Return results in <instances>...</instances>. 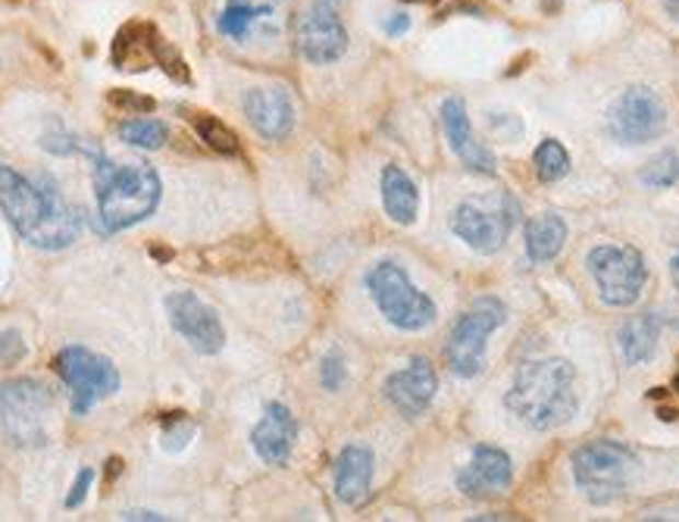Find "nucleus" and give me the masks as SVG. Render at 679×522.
Wrapping results in <instances>:
<instances>
[{"label": "nucleus", "instance_id": "1", "mask_svg": "<svg viewBox=\"0 0 679 522\" xmlns=\"http://www.w3.org/2000/svg\"><path fill=\"white\" fill-rule=\"evenodd\" d=\"M0 210L10 225L38 251H66L82 239L85 217L69 207L50 175H20L0 163Z\"/></svg>", "mask_w": 679, "mask_h": 522}, {"label": "nucleus", "instance_id": "2", "mask_svg": "<svg viewBox=\"0 0 679 522\" xmlns=\"http://www.w3.org/2000/svg\"><path fill=\"white\" fill-rule=\"evenodd\" d=\"M576 367L561 357L545 360H526L517 367L514 385L504 397L507 410L523 426L536 432H551L557 426H567L576 416Z\"/></svg>", "mask_w": 679, "mask_h": 522}, {"label": "nucleus", "instance_id": "3", "mask_svg": "<svg viewBox=\"0 0 679 522\" xmlns=\"http://www.w3.org/2000/svg\"><path fill=\"white\" fill-rule=\"evenodd\" d=\"M94 197L97 219L107 235L126 232L157 213L163 185L160 175L148 163H116L110 156L94 160Z\"/></svg>", "mask_w": 679, "mask_h": 522}, {"label": "nucleus", "instance_id": "4", "mask_svg": "<svg viewBox=\"0 0 679 522\" xmlns=\"http://www.w3.org/2000/svg\"><path fill=\"white\" fill-rule=\"evenodd\" d=\"M569 466H573V479L579 485V491L595 507H605L626 495L635 469V454L620 441L595 438L573 451Z\"/></svg>", "mask_w": 679, "mask_h": 522}, {"label": "nucleus", "instance_id": "5", "mask_svg": "<svg viewBox=\"0 0 679 522\" xmlns=\"http://www.w3.org/2000/svg\"><path fill=\"white\" fill-rule=\"evenodd\" d=\"M54 410V394L38 379H7L0 382V436L7 444L35 451L44 448L47 416Z\"/></svg>", "mask_w": 679, "mask_h": 522}, {"label": "nucleus", "instance_id": "6", "mask_svg": "<svg viewBox=\"0 0 679 522\" xmlns=\"http://www.w3.org/2000/svg\"><path fill=\"white\" fill-rule=\"evenodd\" d=\"M367 291L372 304L379 306V313L401 332H423L436 323V301L423 294L404 272V266H398L394 260L372 266L367 272Z\"/></svg>", "mask_w": 679, "mask_h": 522}, {"label": "nucleus", "instance_id": "7", "mask_svg": "<svg viewBox=\"0 0 679 522\" xmlns=\"http://www.w3.org/2000/svg\"><path fill=\"white\" fill-rule=\"evenodd\" d=\"M507 323V306L495 294H482L473 304L463 310L451 335L445 345V360L448 370L460 379H476L485 370V345L492 338V332Z\"/></svg>", "mask_w": 679, "mask_h": 522}, {"label": "nucleus", "instance_id": "8", "mask_svg": "<svg viewBox=\"0 0 679 522\" xmlns=\"http://www.w3.org/2000/svg\"><path fill=\"white\" fill-rule=\"evenodd\" d=\"M54 372L64 379L72 401V414L85 416L94 404L107 401L119 392V372L110 363L107 357L82 348V345H69L54 357Z\"/></svg>", "mask_w": 679, "mask_h": 522}, {"label": "nucleus", "instance_id": "9", "mask_svg": "<svg viewBox=\"0 0 679 522\" xmlns=\"http://www.w3.org/2000/svg\"><path fill=\"white\" fill-rule=\"evenodd\" d=\"M586 266L608 306H633L648 282L645 257L630 244H598L589 251Z\"/></svg>", "mask_w": 679, "mask_h": 522}, {"label": "nucleus", "instance_id": "10", "mask_svg": "<svg viewBox=\"0 0 679 522\" xmlns=\"http://www.w3.org/2000/svg\"><path fill=\"white\" fill-rule=\"evenodd\" d=\"M214 28L239 47L276 44L285 28V0H219Z\"/></svg>", "mask_w": 679, "mask_h": 522}, {"label": "nucleus", "instance_id": "11", "mask_svg": "<svg viewBox=\"0 0 679 522\" xmlns=\"http://www.w3.org/2000/svg\"><path fill=\"white\" fill-rule=\"evenodd\" d=\"M113 66L126 72H141L148 66H160L175 82H192L188 63L173 44L166 42L151 22H129L126 28L116 32L113 42Z\"/></svg>", "mask_w": 679, "mask_h": 522}, {"label": "nucleus", "instance_id": "12", "mask_svg": "<svg viewBox=\"0 0 679 522\" xmlns=\"http://www.w3.org/2000/svg\"><path fill=\"white\" fill-rule=\"evenodd\" d=\"M295 47L307 63L329 66L345 57L348 28L338 0H310L295 22Z\"/></svg>", "mask_w": 679, "mask_h": 522}, {"label": "nucleus", "instance_id": "13", "mask_svg": "<svg viewBox=\"0 0 679 522\" xmlns=\"http://www.w3.org/2000/svg\"><path fill=\"white\" fill-rule=\"evenodd\" d=\"M517 217H520V207H517V200L510 195L502 197L498 210H485V207L473 204V200H463L451 213V232L470 251L492 257V254H498L507 244L514 225H517Z\"/></svg>", "mask_w": 679, "mask_h": 522}, {"label": "nucleus", "instance_id": "14", "mask_svg": "<svg viewBox=\"0 0 679 522\" xmlns=\"http://www.w3.org/2000/svg\"><path fill=\"white\" fill-rule=\"evenodd\" d=\"M667 129V109L652 88H626L608 113V131L620 144H648Z\"/></svg>", "mask_w": 679, "mask_h": 522}, {"label": "nucleus", "instance_id": "15", "mask_svg": "<svg viewBox=\"0 0 679 522\" xmlns=\"http://www.w3.org/2000/svg\"><path fill=\"white\" fill-rule=\"evenodd\" d=\"M166 313L173 328L197 350L214 357L226 345V328L219 323L217 310L204 304L195 291H170L166 294Z\"/></svg>", "mask_w": 679, "mask_h": 522}, {"label": "nucleus", "instance_id": "16", "mask_svg": "<svg viewBox=\"0 0 679 522\" xmlns=\"http://www.w3.org/2000/svg\"><path fill=\"white\" fill-rule=\"evenodd\" d=\"M382 392H385V401L398 414L416 419V416L429 410V404H433V397L438 392V375L426 357H411L407 367H401L385 379Z\"/></svg>", "mask_w": 679, "mask_h": 522}, {"label": "nucleus", "instance_id": "17", "mask_svg": "<svg viewBox=\"0 0 679 522\" xmlns=\"http://www.w3.org/2000/svg\"><path fill=\"white\" fill-rule=\"evenodd\" d=\"M514 482V463L502 448L480 444L473 448V457L458 473V488L470 501H488L498 498Z\"/></svg>", "mask_w": 679, "mask_h": 522}, {"label": "nucleus", "instance_id": "18", "mask_svg": "<svg viewBox=\"0 0 679 522\" xmlns=\"http://www.w3.org/2000/svg\"><path fill=\"white\" fill-rule=\"evenodd\" d=\"M441 129L445 138L451 144V151L458 153V160L476 175H495L498 173V160L495 153L488 151L485 144L476 141L473 126H470V116H467V104L463 97H448L441 104Z\"/></svg>", "mask_w": 679, "mask_h": 522}, {"label": "nucleus", "instance_id": "19", "mask_svg": "<svg viewBox=\"0 0 679 522\" xmlns=\"http://www.w3.org/2000/svg\"><path fill=\"white\" fill-rule=\"evenodd\" d=\"M241 107L248 123L266 141H285L295 129V101L285 88H251Z\"/></svg>", "mask_w": 679, "mask_h": 522}, {"label": "nucleus", "instance_id": "20", "mask_svg": "<svg viewBox=\"0 0 679 522\" xmlns=\"http://www.w3.org/2000/svg\"><path fill=\"white\" fill-rule=\"evenodd\" d=\"M295 441H298V419L291 416V410L279 401L266 404L261 422L251 432V448L257 451V457L266 466H285L295 451Z\"/></svg>", "mask_w": 679, "mask_h": 522}, {"label": "nucleus", "instance_id": "21", "mask_svg": "<svg viewBox=\"0 0 679 522\" xmlns=\"http://www.w3.org/2000/svg\"><path fill=\"white\" fill-rule=\"evenodd\" d=\"M372 466L376 457L367 444H348L335 457V498L348 507H364L370 501Z\"/></svg>", "mask_w": 679, "mask_h": 522}, {"label": "nucleus", "instance_id": "22", "mask_svg": "<svg viewBox=\"0 0 679 522\" xmlns=\"http://www.w3.org/2000/svg\"><path fill=\"white\" fill-rule=\"evenodd\" d=\"M379 188H382V204H385L389 219L398 222V225H414L416 213H419V192H416L414 178L404 173L401 166L389 163L382 170Z\"/></svg>", "mask_w": 679, "mask_h": 522}, {"label": "nucleus", "instance_id": "23", "mask_svg": "<svg viewBox=\"0 0 679 522\" xmlns=\"http://www.w3.org/2000/svg\"><path fill=\"white\" fill-rule=\"evenodd\" d=\"M567 241V222L557 213H542V217L526 222V257L532 263H551Z\"/></svg>", "mask_w": 679, "mask_h": 522}, {"label": "nucleus", "instance_id": "24", "mask_svg": "<svg viewBox=\"0 0 679 522\" xmlns=\"http://www.w3.org/2000/svg\"><path fill=\"white\" fill-rule=\"evenodd\" d=\"M657 335H660V320L657 313H642L626 320L620 328V350H623V360L630 367H642L655 357L657 350Z\"/></svg>", "mask_w": 679, "mask_h": 522}, {"label": "nucleus", "instance_id": "25", "mask_svg": "<svg viewBox=\"0 0 679 522\" xmlns=\"http://www.w3.org/2000/svg\"><path fill=\"white\" fill-rule=\"evenodd\" d=\"M119 138L141 151H160L170 141V126L160 119H151V116H138V119H129L119 126Z\"/></svg>", "mask_w": 679, "mask_h": 522}, {"label": "nucleus", "instance_id": "26", "mask_svg": "<svg viewBox=\"0 0 679 522\" xmlns=\"http://www.w3.org/2000/svg\"><path fill=\"white\" fill-rule=\"evenodd\" d=\"M192 123H195V131L200 135V141H204L210 151L222 153V156H235V153L241 151L239 135L229 129L222 119H217V116H210V113H195Z\"/></svg>", "mask_w": 679, "mask_h": 522}, {"label": "nucleus", "instance_id": "27", "mask_svg": "<svg viewBox=\"0 0 679 522\" xmlns=\"http://www.w3.org/2000/svg\"><path fill=\"white\" fill-rule=\"evenodd\" d=\"M532 163H536V175H539L542 182H561V178L569 173L567 148H564L561 141H554V138H545V141L536 148Z\"/></svg>", "mask_w": 679, "mask_h": 522}, {"label": "nucleus", "instance_id": "28", "mask_svg": "<svg viewBox=\"0 0 679 522\" xmlns=\"http://www.w3.org/2000/svg\"><path fill=\"white\" fill-rule=\"evenodd\" d=\"M638 178L648 185V188H670L679 182V153L677 151H664L657 153L655 160H648L642 166Z\"/></svg>", "mask_w": 679, "mask_h": 522}, {"label": "nucleus", "instance_id": "29", "mask_svg": "<svg viewBox=\"0 0 679 522\" xmlns=\"http://www.w3.org/2000/svg\"><path fill=\"white\" fill-rule=\"evenodd\" d=\"M192 438H195V422L185 414H170L163 419V451L179 454L192 444Z\"/></svg>", "mask_w": 679, "mask_h": 522}, {"label": "nucleus", "instance_id": "30", "mask_svg": "<svg viewBox=\"0 0 679 522\" xmlns=\"http://www.w3.org/2000/svg\"><path fill=\"white\" fill-rule=\"evenodd\" d=\"M44 148L50 153H57V156H104L101 148H94L91 141H82V138H76V135H66V131H50V135H44L42 141Z\"/></svg>", "mask_w": 679, "mask_h": 522}, {"label": "nucleus", "instance_id": "31", "mask_svg": "<svg viewBox=\"0 0 679 522\" xmlns=\"http://www.w3.org/2000/svg\"><path fill=\"white\" fill-rule=\"evenodd\" d=\"M345 379H348V363H345L342 350L332 348L320 363V382H323L326 392H338L345 385Z\"/></svg>", "mask_w": 679, "mask_h": 522}, {"label": "nucleus", "instance_id": "32", "mask_svg": "<svg viewBox=\"0 0 679 522\" xmlns=\"http://www.w3.org/2000/svg\"><path fill=\"white\" fill-rule=\"evenodd\" d=\"M110 104L119 107L123 113H135V116L151 113V109L157 107L153 97H145V94H138V91H129V88H113V91H110Z\"/></svg>", "mask_w": 679, "mask_h": 522}, {"label": "nucleus", "instance_id": "33", "mask_svg": "<svg viewBox=\"0 0 679 522\" xmlns=\"http://www.w3.org/2000/svg\"><path fill=\"white\" fill-rule=\"evenodd\" d=\"M28 353L25 341L16 328H3L0 332V363H20L22 357Z\"/></svg>", "mask_w": 679, "mask_h": 522}, {"label": "nucleus", "instance_id": "34", "mask_svg": "<svg viewBox=\"0 0 679 522\" xmlns=\"http://www.w3.org/2000/svg\"><path fill=\"white\" fill-rule=\"evenodd\" d=\"M91 485H94V469L91 466H82L79 469V476L72 482V488H69V495H66V510H76V507H82L88 498V491H91Z\"/></svg>", "mask_w": 679, "mask_h": 522}, {"label": "nucleus", "instance_id": "35", "mask_svg": "<svg viewBox=\"0 0 679 522\" xmlns=\"http://www.w3.org/2000/svg\"><path fill=\"white\" fill-rule=\"evenodd\" d=\"M407 28H411V16H407V13H394V16H389V20H385V35H404V32H407Z\"/></svg>", "mask_w": 679, "mask_h": 522}, {"label": "nucleus", "instance_id": "36", "mask_svg": "<svg viewBox=\"0 0 679 522\" xmlns=\"http://www.w3.org/2000/svg\"><path fill=\"white\" fill-rule=\"evenodd\" d=\"M119 520H148V522H160V520H166V517H160L157 510H123L119 513Z\"/></svg>", "mask_w": 679, "mask_h": 522}, {"label": "nucleus", "instance_id": "37", "mask_svg": "<svg viewBox=\"0 0 679 522\" xmlns=\"http://www.w3.org/2000/svg\"><path fill=\"white\" fill-rule=\"evenodd\" d=\"M664 10H667V13L679 22V0H667V3H664Z\"/></svg>", "mask_w": 679, "mask_h": 522}, {"label": "nucleus", "instance_id": "38", "mask_svg": "<svg viewBox=\"0 0 679 522\" xmlns=\"http://www.w3.org/2000/svg\"><path fill=\"white\" fill-rule=\"evenodd\" d=\"M670 276H674V285L679 288V254L670 260Z\"/></svg>", "mask_w": 679, "mask_h": 522}, {"label": "nucleus", "instance_id": "39", "mask_svg": "<svg viewBox=\"0 0 679 522\" xmlns=\"http://www.w3.org/2000/svg\"><path fill=\"white\" fill-rule=\"evenodd\" d=\"M677 388H679V379H677Z\"/></svg>", "mask_w": 679, "mask_h": 522}]
</instances>
